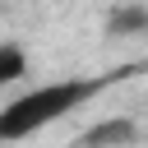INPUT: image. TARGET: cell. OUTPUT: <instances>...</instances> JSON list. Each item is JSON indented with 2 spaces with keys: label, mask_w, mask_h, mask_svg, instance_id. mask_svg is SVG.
<instances>
[{
  "label": "cell",
  "mask_w": 148,
  "mask_h": 148,
  "mask_svg": "<svg viewBox=\"0 0 148 148\" xmlns=\"http://www.w3.org/2000/svg\"><path fill=\"white\" fill-rule=\"evenodd\" d=\"M143 32H148V5H139V0L111 5V14H106V37H143Z\"/></svg>",
  "instance_id": "2"
},
{
  "label": "cell",
  "mask_w": 148,
  "mask_h": 148,
  "mask_svg": "<svg viewBox=\"0 0 148 148\" xmlns=\"http://www.w3.org/2000/svg\"><path fill=\"white\" fill-rule=\"evenodd\" d=\"M139 65H125V69H111V74H74V79H51V83H37L18 97H9L0 106V143H18V139H32L42 130H51L56 120H65L69 111H79L83 102H92L102 88L130 79Z\"/></svg>",
  "instance_id": "1"
},
{
  "label": "cell",
  "mask_w": 148,
  "mask_h": 148,
  "mask_svg": "<svg viewBox=\"0 0 148 148\" xmlns=\"http://www.w3.org/2000/svg\"><path fill=\"white\" fill-rule=\"evenodd\" d=\"M130 139H134V120L130 116H111V120H97L79 139V148H125Z\"/></svg>",
  "instance_id": "3"
},
{
  "label": "cell",
  "mask_w": 148,
  "mask_h": 148,
  "mask_svg": "<svg viewBox=\"0 0 148 148\" xmlns=\"http://www.w3.org/2000/svg\"><path fill=\"white\" fill-rule=\"evenodd\" d=\"M28 74V51L23 42H0V88H14Z\"/></svg>",
  "instance_id": "4"
}]
</instances>
